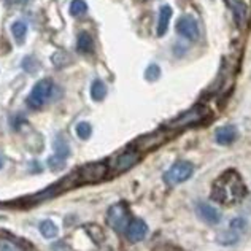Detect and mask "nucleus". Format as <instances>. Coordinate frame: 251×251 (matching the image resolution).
<instances>
[{
  "mask_svg": "<svg viewBox=\"0 0 251 251\" xmlns=\"http://www.w3.org/2000/svg\"><path fill=\"white\" fill-rule=\"evenodd\" d=\"M0 251H23V248L11 240L0 239Z\"/></svg>",
  "mask_w": 251,
  "mask_h": 251,
  "instance_id": "25",
  "label": "nucleus"
},
{
  "mask_svg": "<svg viewBox=\"0 0 251 251\" xmlns=\"http://www.w3.org/2000/svg\"><path fill=\"white\" fill-rule=\"evenodd\" d=\"M2 166H3V162H2V159H0V169H2Z\"/></svg>",
  "mask_w": 251,
  "mask_h": 251,
  "instance_id": "28",
  "label": "nucleus"
},
{
  "mask_svg": "<svg viewBox=\"0 0 251 251\" xmlns=\"http://www.w3.org/2000/svg\"><path fill=\"white\" fill-rule=\"evenodd\" d=\"M69 154H70V147H69L67 140H65V138L57 137L54 140V156L61 157V159L65 161V157H67Z\"/></svg>",
  "mask_w": 251,
  "mask_h": 251,
  "instance_id": "19",
  "label": "nucleus"
},
{
  "mask_svg": "<svg viewBox=\"0 0 251 251\" xmlns=\"http://www.w3.org/2000/svg\"><path fill=\"white\" fill-rule=\"evenodd\" d=\"M38 229H40V234L45 237V239H56L57 234H59V229L57 226L54 224V221H51V220H43L40 223V226H38Z\"/></svg>",
  "mask_w": 251,
  "mask_h": 251,
  "instance_id": "17",
  "label": "nucleus"
},
{
  "mask_svg": "<svg viewBox=\"0 0 251 251\" xmlns=\"http://www.w3.org/2000/svg\"><path fill=\"white\" fill-rule=\"evenodd\" d=\"M138 161H140V154H138V151H124V153H121L115 159L113 169H115L116 174H123V172L134 167Z\"/></svg>",
  "mask_w": 251,
  "mask_h": 251,
  "instance_id": "11",
  "label": "nucleus"
},
{
  "mask_svg": "<svg viewBox=\"0 0 251 251\" xmlns=\"http://www.w3.org/2000/svg\"><path fill=\"white\" fill-rule=\"evenodd\" d=\"M52 92V83L50 80H40L34 88H32L30 94L27 97V105L30 108H42L50 99Z\"/></svg>",
  "mask_w": 251,
  "mask_h": 251,
  "instance_id": "5",
  "label": "nucleus"
},
{
  "mask_svg": "<svg viewBox=\"0 0 251 251\" xmlns=\"http://www.w3.org/2000/svg\"><path fill=\"white\" fill-rule=\"evenodd\" d=\"M124 232H126V237H127L129 242L137 243V242H142L145 237H147L148 226L143 220H132V221H129Z\"/></svg>",
  "mask_w": 251,
  "mask_h": 251,
  "instance_id": "8",
  "label": "nucleus"
},
{
  "mask_svg": "<svg viewBox=\"0 0 251 251\" xmlns=\"http://www.w3.org/2000/svg\"><path fill=\"white\" fill-rule=\"evenodd\" d=\"M91 134H92V127H91L89 123L81 121V123L76 124V135L80 137L81 140H88V138L91 137Z\"/></svg>",
  "mask_w": 251,
  "mask_h": 251,
  "instance_id": "23",
  "label": "nucleus"
},
{
  "mask_svg": "<svg viewBox=\"0 0 251 251\" xmlns=\"http://www.w3.org/2000/svg\"><path fill=\"white\" fill-rule=\"evenodd\" d=\"M239 239H240L239 232H235V230H232V229H227V230H223V232L218 234L216 242L221 243V245L230 247V245H235V243L239 242Z\"/></svg>",
  "mask_w": 251,
  "mask_h": 251,
  "instance_id": "16",
  "label": "nucleus"
},
{
  "mask_svg": "<svg viewBox=\"0 0 251 251\" xmlns=\"http://www.w3.org/2000/svg\"><path fill=\"white\" fill-rule=\"evenodd\" d=\"M247 226H248V224H247L245 218H235V220L230 221L229 229H232V230H235V232H239L242 235L247 230Z\"/></svg>",
  "mask_w": 251,
  "mask_h": 251,
  "instance_id": "24",
  "label": "nucleus"
},
{
  "mask_svg": "<svg viewBox=\"0 0 251 251\" xmlns=\"http://www.w3.org/2000/svg\"><path fill=\"white\" fill-rule=\"evenodd\" d=\"M11 32H13V35H15L16 42H18L19 45H21V43L25 40V34H27V24L23 23V21L13 23V25H11Z\"/></svg>",
  "mask_w": 251,
  "mask_h": 251,
  "instance_id": "20",
  "label": "nucleus"
},
{
  "mask_svg": "<svg viewBox=\"0 0 251 251\" xmlns=\"http://www.w3.org/2000/svg\"><path fill=\"white\" fill-rule=\"evenodd\" d=\"M107 175V166L103 162H92L86 164L76 170L78 183H96Z\"/></svg>",
  "mask_w": 251,
  "mask_h": 251,
  "instance_id": "6",
  "label": "nucleus"
},
{
  "mask_svg": "<svg viewBox=\"0 0 251 251\" xmlns=\"http://www.w3.org/2000/svg\"><path fill=\"white\" fill-rule=\"evenodd\" d=\"M247 196V186L235 170H227L213 181L211 199L221 205H235Z\"/></svg>",
  "mask_w": 251,
  "mask_h": 251,
  "instance_id": "1",
  "label": "nucleus"
},
{
  "mask_svg": "<svg viewBox=\"0 0 251 251\" xmlns=\"http://www.w3.org/2000/svg\"><path fill=\"white\" fill-rule=\"evenodd\" d=\"M194 174V166L188 161H178L172 166L166 174H164V181L167 186L174 188L181 184L184 181H188Z\"/></svg>",
  "mask_w": 251,
  "mask_h": 251,
  "instance_id": "2",
  "label": "nucleus"
},
{
  "mask_svg": "<svg viewBox=\"0 0 251 251\" xmlns=\"http://www.w3.org/2000/svg\"><path fill=\"white\" fill-rule=\"evenodd\" d=\"M88 11V3L84 2V0H72V3H70V13H72V16H83L84 13Z\"/></svg>",
  "mask_w": 251,
  "mask_h": 251,
  "instance_id": "21",
  "label": "nucleus"
},
{
  "mask_svg": "<svg viewBox=\"0 0 251 251\" xmlns=\"http://www.w3.org/2000/svg\"><path fill=\"white\" fill-rule=\"evenodd\" d=\"M159 76H161V69L157 64H151L145 70V80L147 81H156L159 80Z\"/></svg>",
  "mask_w": 251,
  "mask_h": 251,
  "instance_id": "22",
  "label": "nucleus"
},
{
  "mask_svg": "<svg viewBox=\"0 0 251 251\" xmlns=\"http://www.w3.org/2000/svg\"><path fill=\"white\" fill-rule=\"evenodd\" d=\"M207 115V110L205 107H194L191 108L189 111H184V113H181L178 118H175L174 121H170L167 126L169 129H183V127H189V126H196L199 124L203 118H205Z\"/></svg>",
  "mask_w": 251,
  "mask_h": 251,
  "instance_id": "4",
  "label": "nucleus"
},
{
  "mask_svg": "<svg viewBox=\"0 0 251 251\" xmlns=\"http://www.w3.org/2000/svg\"><path fill=\"white\" fill-rule=\"evenodd\" d=\"M196 213L197 216L201 218L203 223L210 224V226H215L221 221V213L220 210L215 208L213 205H210V203H205V202H201L196 205Z\"/></svg>",
  "mask_w": 251,
  "mask_h": 251,
  "instance_id": "9",
  "label": "nucleus"
},
{
  "mask_svg": "<svg viewBox=\"0 0 251 251\" xmlns=\"http://www.w3.org/2000/svg\"><path fill=\"white\" fill-rule=\"evenodd\" d=\"M175 29H176L178 35H181L183 38H186V40H189V42L199 40V37H201L199 24H197L196 19L189 15H183L180 19H178Z\"/></svg>",
  "mask_w": 251,
  "mask_h": 251,
  "instance_id": "7",
  "label": "nucleus"
},
{
  "mask_svg": "<svg viewBox=\"0 0 251 251\" xmlns=\"http://www.w3.org/2000/svg\"><path fill=\"white\" fill-rule=\"evenodd\" d=\"M170 18H172V8L169 5H162L159 10V18H157V37H164L169 30V24H170Z\"/></svg>",
  "mask_w": 251,
  "mask_h": 251,
  "instance_id": "14",
  "label": "nucleus"
},
{
  "mask_svg": "<svg viewBox=\"0 0 251 251\" xmlns=\"http://www.w3.org/2000/svg\"><path fill=\"white\" fill-rule=\"evenodd\" d=\"M64 159H61V157H57V156H51L50 159H48V167L52 170V172H57V170H61L64 167Z\"/></svg>",
  "mask_w": 251,
  "mask_h": 251,
  "instance_id": "26",
  "label": "nucleus"
},
{
  "mask_svg": "<svg viewBox=\"0 0 251 251\" xmlns=\"http://www.w3.org/2000/svg\"><path fill=\"white\" fill-rule=\"evenodd\" d=\"M166 138H167V135H166V132H164V130H156V132H153V134H150V135L140 137L135 142L137 148H138L137 151H140V150L142 151L154 150V148L159 147L161 143L166 142Z\"/></svg>",
  "mask_w": 251,
  "mask_h": 251,
  "instance_id": "10",
  "label": "nucleus"
},
{
  "mask_svg": "<svg viewBox=\"0 0 251 251\" xmlns=\"http://www.w3.org/2000/svg\"><path fill=\"white\" fill-rule=\"evenodd\" d=\"M91 97L92 100L96 102H100L107 97V86L102 80H94L91 84Z\"/></svg>",
  "mask_w": 251,
  "mask_h": 251,
  "instance_id": "18",
  "label": "nucleus"
},
{
  "mask_svg": "<svg viewBox=\"0 0 251 251\" xmlns=\"http://www.w3.org/2000/svg\"><path fill=\"white\" fill-rule=\"evenodd\" d=\"M107 223L116 232H123L129 224V208L124 202H118L111 205L107 211Z\"/></svg>",
  "mask_w": 251,
  "mask_h": 251,
  "instance_id": "3",
  "label": "nucleus"
},
{
  "mask_svg": "<svg viewBox=\"0 0 251 251\" xmlns=\"http://www.w3.org/2000/svg\"><path fill=\"white\" fill-rule=\"evenodd\" d=\"M237 140V127L235 126H221L215 130V142L221 147L234 143Z\"/></svg>",
  "mask_w": 251,
  "mask_h": 251,
  "instance_id": "13",
  "label": "nucleus"
},
{
  "mask_svg": "<svg viewBox=\"0 0 251 251\" xmlns=\"http://www.w3.org/2000/svg\"><path fill=\"white\" fill-rule=\"evenodd\" d=\"M227 8L232 11V16L235 23L239 25H243L248 19V5L245 0H226Z\"/></svg>",
  "mask_w": 251,
  "mask_h": 251,
  "instance_id": "12",
  "label": "nucleus"
},
{
  "mask_svg": "<svg viewBox=\"0 0 251 251\" xmlns=\"http://www.w3.org/2000/svg\"><path fill=\"white\" fill-rule=\"evenodd\" d=\"M76 50L83 52V54H86V52H92V50H94V40H92V37L88 34V32H81V34L78 35Z\"/></svg>",
  "mask_w": 251,
  "mask_h": 251,
  "instance_id": "15",
  "label": "nucleus"
},
{
  "mask_svg": "<svg viewBox=\"0 0 251 251\" xmlns=\"http://www.w3.org/2000/svg\"><path fill=\"white\" fill-rule=\"evenodd\" d=\"M10 5H23V3H25L27 0H6Z\"/></svg>",
  "mask_w": 251,
  "mask_h": 251,
  "instance_id": "27",
  "label": "nucleus"
}]
</instances>
